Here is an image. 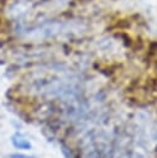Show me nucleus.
I'll use <instances>...</instances> for the list:
<instances>
[{"label": "nucleus", "mask_w": 157, "mask_h": 158, "mask_svg": "<svg viewBox=\"0 0 157 158\" xmlns=\"http://www.w3.org/2000/svg\"><path fill=\"white\" fill-rule=\"evenodd\" d=\"M11 143H12V146H14L15 148H17V149H30V148L32 147L31 143H30V141L26 139L20 132H16V133L12 135V137H11Z\"/></svg>", "instance_id": "nucleus-1"}, {"label": "nucleus", "mask_w": 157, "mask_h": 158, "mask_svg": "<svg viewBox=\"0 0 157 158\" xmlns=\"http://www.w3.org/2000/svg\"><path fill=\"white\" fill-rule=\"evenodd\" d=\"M9 158H37V157L27 156V154H22V153H12V154H10Z\"/></svg>", "instance_id": "nucleus-2"}]
</instances>
